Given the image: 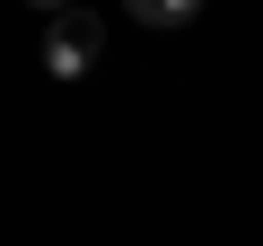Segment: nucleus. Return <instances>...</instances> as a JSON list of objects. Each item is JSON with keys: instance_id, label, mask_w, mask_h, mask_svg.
<instances>
[{"instance_id": "1", "label": "nucleus", "mask_w": 263, "mask_h": 246, "mask_svg": "<svg viewBox=\"0 0 263 246\" xmlns=\"http://www.w3.org/2000/svg\"><path fill=\"white\" fill-rule=\"evenodd\" d=\"M97 53H105V27H97L88 9H62L53 36H44V71H53V79H88Z\"/></svg>"}, {"instance_id": "2", "label": "nucleus", "mask_w": 263, "mask_h": 246, "mask_svg": "<svg viewBox=\"0 0 263 246\" xmlns=\"http://www.w3.org/2000/svg\"><path fill=\"white\" fill-rule=\"evenodd\" d=\"M123 9L141 18V27H158V36H176V27H193V9H202V0H123Z\"/></svg>"}, {"instance_id": "3", "label": "nucleus", "mask_w": 263, "mask_h": 246, "mask_svg": "<svg viewBox=\"0 0 263 246\" xmlns=\"http://www.w3.org/2000/svg\"><path fill=\"white\" fill-rule=\"evenodd\" d=\"M27 9H70V0H27Z\"/></svg>"}]
</instances>
